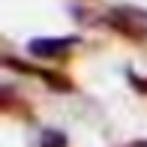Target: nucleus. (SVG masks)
<instances>
[{
    "instance_id": "nucleus-1",
    "label": "nucleus",
    "mask_w": 147,
    "mask_h": 147,
    "mask_svg": "<svg viewBox=\"0 0 147 147\" xmlns=\"http://www.w3.org/2000/svg\"><path fill=\"white\" fill-rule=\"evenodd\" d=\"M66 45H69V42H54V39L48 42V39H36V42L30 45V51H33V54H57V51H63Z\"/></svg>"
}]
</instances>
